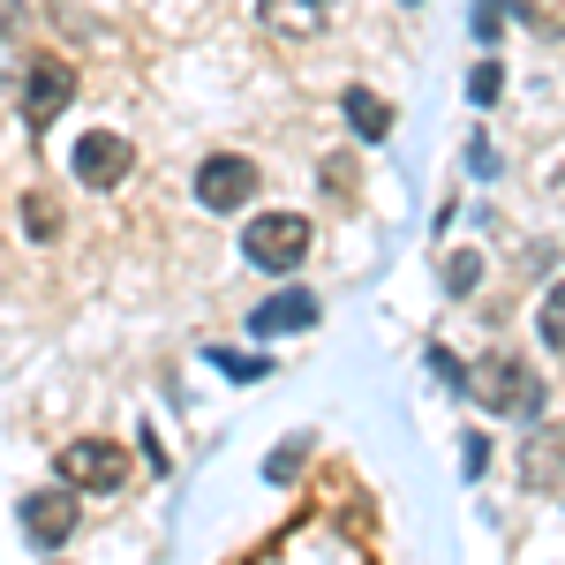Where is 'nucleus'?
<instances>
[{"label": "nucleus", "instance_id": "obj_1", "mask_svg": "<svg viewBox=\"0 0 565 565\" xmlns=\"http://www.w3.org/2000/svg\"><path fill=\"white\" fill-rule=\"evenodd\" d=\"M476 399L490 415H505V423H527V415H543V385H535V370L513 362V354H482L476 362Z\"/></svg>", "mask_w": 565, "mask_h": 565}, {"label": "nucleus", "instance_id": "obj_2", "mask_svg": "<svg viewBox=\"0 0 565 565\" xmlns=\"http://www.w3.org/2000/svg\"><path fill=\"white\" fill-rule=\"evenodd\" d=\"M242 257L257 271H295L309 257V218L302 212H257L242 226Z\"/></svg>", "mask_w": 565, "mask_h": 565}, {"label": "nucleus", "instance_id": "obj_3", "mask_svg": "<svg viewBox=\"0 0 565 565\" xmlns=\"http://www.w3.org/2000/svg\"><path fill=\"white\" fill-rule=\"evenodd\" d=\"M257 196V167L242 159V151H212L204 167H196V204L204 212H242Z\"/></svg>", "mask_w": 565, "mask_h": 565}, {"label": "nucleus", "instance_id": "obj_4", "mask_svg": "<svg viewBox=\"0 0 565 565\" xmlns=\"http://www.w3.org/2000/svg\"><path fill=\"white\" fill-rule=\"evenodd\" d=\"M61 482H76V490H121L129 482V452L106 445V437H76L61 452Z\"/></svg>", "mask_w": 565, "mask_h": 565}, {"label": "nucleus", "instance_id": "obj_5", "mask_svg": "<svg viewBox=\"0 0 565 565\" xmlns=\"http://www.w3.org/2000/svg\"><path fill=\"white\" fill-rule=\"evenodd\" d=\"M136 167V151H129V136H114V129H90L76 136V181H90V189H121Z\"/></svg>", "mask_w": 565, "mask_h": 565}, {"label": "nucleus", "instance_id": "obj_6", "mask_svg": "<svg viewBox=\"0 0 565 565\" xmlns=\"http://www.w3.org/2000/svg\"><path fill=\"white\" fill-rule=\"evenodd\" d=\"M68 98H76V68L53 61V53H39V61H31V84H23V121H53Z\"/></svg>", "mask_w": 565, "mask_h": 565}, {"label": "nucleus", "instance_id": "obj_7", "mask_svg": "<svg viewBox=\"0 0 565 565\" xmlns=\"http://www.w3.org/2000/svg\"><path fill=\"white\" fill-rule=\"evenodd\" d=\"M23 535L45 543V551L68 543V535H76V498H68V490H39V498H23Z\"/></svg>", "mask_w": 565, "mask_h": 565}, {"label": "nucleus", "instance_id": "obj_8", "mask_svg": "<svg viewBox=\"0 0 565 565\" xmlns=\"http://www.w3.org/2000/svg\"><path fill=\"white\" fill-rule=\"evenodd\" d=\"M257 15L271 39H317L332 23V0H257Z\"/></svg>", "mask_w": 565, "mask_h": 565}, {"label": "nucleus", "instance_id": "obj_9", "mask_svg": "<svg viewBox=\"0 0 565 565\" xmlns=\"http://www.w3.org/2000/svg\"><path fill=\"white\" fill-rule=\"evenodd\" d=\"M309 324H317V302H309V295H271V302L249 309V332H257V340H279V332H309Z\"/></svg>", "mask_w": 565, "mask_h": 565}, {"label": "nucleus", "instance_id": "obj_10", "mask_svg": "<svg viewBox=\"0 0 565 565\" xmlns=\"http://www.w3.org/2000/svg\"><path fill=\"white\" fill-rule=\"evenodd\" d=\"M521 476L535 482V490H558L565 482V430H535L521 445Z\"/></svg>", "mask_w": 565, "mask_h": 565}, {"label": "nucleus", "instance_id": "obj_11", "mask_svg": "<svg viewBox=\"0 0 565 565\" xmlns=\"http://www.w3.org/2000/svg\"><path fill=\"white\" fill-rule=\"evenodd\" d=\"M348 121H354V136H362V143H385V136H392V106L377 98V90L354 84L348 90Z\"/></svg>", "mask_w": 565, "mask_h": 565}, {"label": "nucleus", "instance_id": "obj_12", "mask_svg": "<svg viewBox=\"0 0 565 565\" xmlns=\"http://www.w3.org/2000/svg\"><path fill=\"white\" fill-rule=\"evenodd\" d=\"M513 15L543 39H565V0H513Z\"/></svg>", "mask_w": 565, "mask_h": 565}, {"label": "nucleus", "instance_id": "obj_13", "mask_svg": "<svg viewBox=\"0 0 565 565\" xmlns=\"http://www.w3.org/2000/svg\"><path fill=\"white\" fill-rule=\"evenodd\" d=\"M23 226H31V242H61V212H53V196H23Z\"/></svg>", "mask_w": 565, "mask_h": 565}, {"label": "nucleus", "instance_id": "obj_14", "mask_svg": "<svg viewBox=\"0 0 565 565\" xmlns=\"http://www.w3.org/2000/svg\"><path fill=\"white\" fill-rule=\"evenodd\" d=\"M543 348H558L565 354V279L543 295Z\"/></svg>", "mask_w": 565, "mask_h": 565}, {"label": "nucleus", "instance_id": "obj_15", "mask_svg": "<svg viewBox=\"0 0 565 565\" xmlns=\"http://www.w3.org/2000/svg\"><path fill=\"white\" fill-rule=\"evenodd\" d=\"M498 84H505V76H498V61H482L476 76H468V90H476V106H490V98H498Z\"/></svg>", "mask_w": 565, "mask_h": 565}, {"label": "nucleus", "instance_id": "obj_16", "mask_svg": "<svg viewBox=\"0 0 565 565\" xmlns=\"http://www.w3.org/2000/svg\"><path fill=\"white\" fill-rule=\"evenodd\" d=\"M498 23H505V0H476V39H498Z\"/></svg>", "mask_w": 565, "mask_h": 565}, {"label": "nucleus", "instance_id": "obj_17", "mask_svg": "<svg viewBox=\"0 0 565 565\" xmlns=\"http://www.w3.org/2000/svg\"><path fill=\"white\" fill-rule=\"evenodd\" d=\"M218 370H226V377H264L257 354H218Z\"/></svg>", "mask_w": 565, "mask_h": 565}, {"label": "nucleus", "instance_id": "obj_18", "mask_svg": "<svg viewBox=\"0 0 565 565\" xmlns=\"http://www.w3.org/2000/svg\"><path fill=\"white\" fill-rule=\"evenodd\" d=\"M295 460H302V445H279V452H271V468H264V476L279 482V476H295Z\"/></svg>", "mask_w": 565, "mask_h": 565}, {"label": "nucleus", "instance_id": "obj_19", "mask_svg": "<svg viewBox=\"0 0 565 565\" xmlns=\"http://www.w3.org/2000/svg\"><path fill=\"white\" fill-rule=\"evenodd\" d=\"M445 279H452V295H468V287H476V257H452V271H445Z\"/></svg>", "mask_w": 565, "mask_h": 565}, {"label": "nucleus", "instance_id": "obj_20", "mask_svg": "<svg viewBox=\"0 0 565 565\" xmlns=\"http://www.w3.org/2000/svg\"><path fill=\"white\" fill-rule=\"evenodd\" d=\"M8 31H23V0H0V39Z\"/></svg>", "mask_w": 565, "mask_h": 565}]
</instances>
